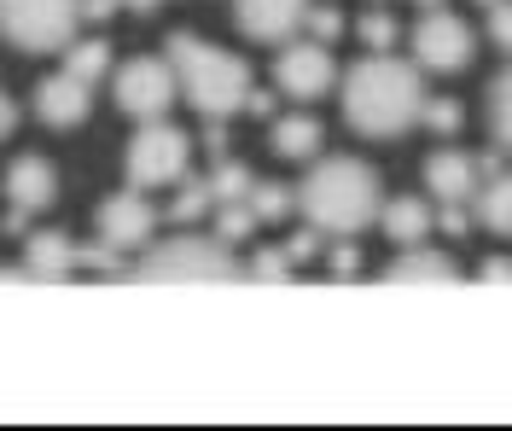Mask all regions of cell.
Listing matches in <instances>:
<instances>
[{"label":"cell","instance_id":"44dd1931","mask_svg":"<svg viewBox=\"0 0 512 431\" xmlns=\"http://www.w3.org/2000/svg\"><path fill=\"white\" fill-rule=\"evenodd\" d=\"M216 181H210V175H204V181H187V187H181V193H175V204H169V222H181V228H187V222H198V216H216Z\"/></svg>","mask_w":512,"mask_h":431},{"label":"cell","instance_id":"7c38bea8","mask_svg":"<svg viewBox=\"0 0 512 431\" xmlns=\"http://www.w3.org/2000/svg\"><path fill=\"white\" fill-rule=\"evenodd\" d=\"M315 0H233V24L251 41H297Z\"/></svg>","mask_w":512,"mask_h":431},{"label":"cell","instance_id":"3957f363","mask_svg":"<svg viewBox=\"0 0 512 431\" xmlns=\"http://www.w3.org/2000/svg\"><path fill=\"white\" fill-rule=\"evenodd\" d=\"M169 65L181 76V100L198 111V117H210V123H222L233 111H245L251 100V65L245 59H233L227 47L216 41H204V35H169Z\"/></svg>","mask_w":512,"mask_h":431},{"label":"cell","instance_id":"4316f807","mask_svg":"<svg viewBox=\"0 0 512 431\" xmlns=\"http://www.w3.org/2000/svg\"><path fill=\"white\" fill-rule=\"evenodd\" d=\"M355 35L367 41V53H390L402 30H396V18H390V12H379V6H373V12H361V18H355Z\"/></svg>","mask_w":512,"mask_h":431},{"label":"cell","instance_id":"ffe728a7","mask_svg":"<svg viewBox=\"0 0 512 431\" xmlns=\"http://www.w3.org/2000/svg\"><path fill=\"white\" fill-rule=\"evenodd\" d=\"M489 134H495V152L512 158V59H507V70L489 82Z\"/></svg>","mask_w":512,"mask_h":431},{"label":"cell","instance_id":"7402d4cb","mask_svg":"<svg viewBox=\"0 0 512 431\" xmlns=\"http://www.w3.org/2000/svg\"><path fill=\"white\" fill-rule=\"evenodd\" d=\"M251 210L262 216V228H268V222H280L286 210H297V187H286V181H256L251 187Z\"/></svg>","mask_w":512,"mask_h":431},{"label":"cell","instance_id":"1f68e13d","mask_svg":"<svg viewBox=\"0 0 512 431\" xmlns=\"http://www.w3.org/2000/svg\"><path fill=\"white\" fill-rule=\"evenodd\" d=\"M483 286H512V257H489V263L478 268Z\"/></svg>","mask_w":512,"mask_h":431},{"label":"cell","instance_id":"836d02e7","mask_svg":"<svg viewBox=\"0 0 512 431\" xmlns=\"http://www.w3.org/2000/svg\"><path fill=\"white\" fill-rule=\"evenodd\" d=\"M245 111H251V117H268V111H274V94H262V88H251V100H245Z\"/></svg>","mask_w":512,"mask_h":431},{"label":"cell","instance_id":"9c48e42d","mask_svg":"<svg viewBox=\"0 0 512 431\" xmlns=\"http://www.w3.org/2000/svg\"><path fill=\"white\" fill-rule=\"evenodd\" d=\"M332 82H338V65H332L326 41L297 35V41L280 47V59H274V88H280L286 100H297V105L326 100V94H332Z\"/></svg>","mask_w":512,"mask_h":431},{"label":"cell","instance_id":"cb8c5ba5","mask_svg":"<svg viewBox=\"0 0 512 431\" xmlns=\"http://www.w3.org/2000/svg\"><path fill=\"white\" fill-rule=\"evenodd\" d=\"M262 228V216L251 210V199H233V204H216V233H222L227 245H239V239H251Z\"/></svg>","mask_w":512,"mask_h":431},{"label":"cell","instance_id":"603a6c76","mask_svg":"<svg viewBox=\"0 0 512 431\" xmlns=\"http://www.w3.org/2000/svg\"><path fill=\"white\" fill-rule=\"evenodd\" d=\"M64 70H76L82 82H94V88H99V76L111 70V47H105V41H70V53H64Z\"/></svg>","mask_w":512,"mask_h":431},{"label":"cell","instance_id":"8fae6325","mask_svg":"<svg viewBox=\"0 0 512 431\" xmlns=\"http://www.w3.org/2000/svg\"><path fill=\"white\" fill-rule=\"evenodd\" d=\"M88 111H94V82H82L76 70H53L35 82V117L47 129H76L88 123Z\"/></svg>","mask_w":512,"mask_h":431},{"label":"cell","instance_id":"74e56055","mask_svg":"<svg viewBox=\"0 0 512 431\" xmlns=\"http://www.w3.org/2000/svg\"><path fill=\"white\" fill-rule=\"evenodd\" d=\"M478 6H495V0H478Z\"/></svg>","mask_w":512,"mask_h":431},{"label":"cell","instance_id":"d4e9b609","mask_svg":"<svg viewBox=\"0 0 512 431\" xmlns=\"http://www.w3.org/2000/svg\"><path fill=\"white\" fill-rule=\"evenodd\" d=\"M297 274V257H291L286 245H268V251H256L251 268H245V280H262V286H280Z\"/></svg>","mask_w":512,"mask_h":431},{"label":"cell","instance_id":"e0dca14e","mask_svg":"<svg viewBox=\"0 0 512 431\" xmlns=\"http://www.w3.org/2000/svg\"><path fill=\"white\" fill-rule=\"evenodd\" d=\"M437 228V199L425 193V199H396L384 204V233L408 251V245H425V233Z\"/></svg>","mask_w":512,"mask_h":431},{"label":"cell","instance_id":"ac0fdd59","mask_svg":"<svg viewBox=\"0 0 512 431\" xmlns=\"http://www.w3.org/2000/svg\"><path fill=\"white\" fill-rule=\"evenodd\" d=\"M472 210H478V228L512 239V169H483V187L472 199Z\"/></svg>","mask_w":512,"mask_h":431},{"label":"cell","instance_id":"5b68a950","mask_svg":"<svg viewBox=\"0 0 512 431\" xmlns=\"http://www.w3.org/2000/svg\"><path fill=\"white\" fill-rule=\"evenodd\" d=\"M192 164V140L175 123H140V134L128 140L123 152V181L128 187H140V193H152V187H181V175Z\"/></svg>","mask_w":512,"mask_h":431},{"label":"cell","instance_id":"d590c367","mask_svg":"<svg viewBox=\"0 0 512 431\" xmlns=\"http://www.w3.org/2000/svg\"><path fill=\"white\" fill-rule=\"evenodd\" d=\"M123 6H128V12H158L163 0H123Z\"/></svg>","mask_w":512,"mask_h":431},{"label":"cell","instance_id":"30bf717a","mask_svg":"<svg viewBox=\"0 0 512 431\" xmlns=\"http://www.w3.org/2000/svg\"><path fill=\"white\" fill-rule=\"evenodd\" d=\"M94 228H99V239L117 245V251H146V239H152V228H158V210L146 204L140 187H128V193H117V199L99 204Z\"/></svg>","mask_w":512,"mask_h":431},{"label":"cell","instance_id":"ba28073f","mask_svg":"<svg viewBox=\"0 0 512 431\" xmlns=\"http://www.w3.org/2000/svg\"><path fill=\"white\" fill-rule=\"evenodd\" d=\"M478 41H472V24L454 18L443 6H425L414 24V65L419 70H437V76H454V70L472 65Z\"/></svg>","mask_w":512,"mask_h":431},{"label":"cell","instance_id":"f35d334b","mask_svg":"<svg viewBox=\"0 0 512 431\" xmlns=\"http://www.w3.org/2000/svg\"><path fill=\"white\" fill-rule=\"evenodd\" d=\"M373 6H379V0H373Z\"/></svg>","mask_w":512,"mask_h":431},{"label":"cell","instance_id":"2e32d148","mask_svg":"<svg viewBox=\"0 0 512 431\" xmlns=\"http://www.w3.org/2000/svg\"><path fill=\"white\" fill-rule=\"evenodd\" d=\"M76 268H88V263H82V251L64 233H35L30 251H24V274L30 280H70Z\"/></svg>","mask_w":512,"mask_h":431},{"label":"cell","instance_id":"52a82bcc","mask_svg":"<svg viewBox=\"0 0 512 431\" xmlns=\"http://www.w3.org/2000/svg\"><path fill=\"white\" fill-rule=\"evenodd\" d=\"M111 94H117V111H123V117L152 123V117H163L169 105L181 100V76L169 65V53H163V59H128V65H117V76H111Z\"/></svg>","mask_w":512,"mask_h":431},{"label":"cell","instance_id":"83f0119b","mask_svg":"<svg viewBox=\"0 0 512 431\" xmlns=\"http://www.w3.org/2000/svg\"><path fill=\"white\" fill-rule=\"evenodd\" d=\"M303 35H315V41H338V35H344V12H338V6H309Z\"/></svg>","mask_w":512,"mask_h":431},{"label":"cell","instance_id":"8992f818","mask_svg":"<svg viewBox=\"0 0 512 431\" xmlns=\"http://www.w3.org/2000/svg\"><path fill=\"white\" fill-rule=\"evenodd\" d=\"M140 280H239V257L222 233L198 239V233H175L158 251H146Z\"/></svg>","mask_w":512,"mask_h":431},{"label":"cell","instance_id":"6da1fadb","mask_svg":"<svg viewBox=\"0 0 512 431\" xmlns=\"http://www.w3.org/2000/svg\"><path fill=\"white\" fill-rule=\"evenodd\" d=\"M344 123L361 140H396L425 117V88H419V65L396 59V53H367L361 65L344 70Z\"/></svg>","mask_w":512,"mask_h":431},{"label":"cell","instance_id":"9a60e30c","mask_svg":"<svg viewBox=\"0 0 512 431\" xmlns=\"http://www.w3.org/2000/svg\"><path fill=\"white\" fill-rule=\"evenodd\" d=\"M384 280H390V286H454V280H460V268H454V257H443V251L408 245L396 263L384 268Z\"/></svg>","mask_w":512,"mask_h":431},{"label":"cell","instance_id":"5bb4252c","mask_svg":"<svg viewBox=\"0 0 512 431\" xmlns=\"http://www.w3.org/2000/svg\"><path fill=\"white\" fill-rule=\"evenodd\" d=\"M6 204L24 210V216L53 210L59 204V169L47 164V158H18V164L6 169Z\"/></svg>","mask_w":512,"mask_h":431},{"label":"cell","instance_id":"d6a6232c","mask_svg":"<svg viewBox=\"0 0 512 431\" xmlns=\"http://www.w3.org/2000/svg\"><path fill=\"white\" fill-rule=\"evenodd\" d=\"M326 263H332V274H338V280H355V268H361V257H355V245H338V251L326 257Z\"/></svg>","mask_w":512,"mask_h":431},{"label":"cell","instance_id":"e575fe53","mask_svg":"<svg viewBox=\"0 0 512 431\" xmlns=\"http://www.w3.org/2000/svg\"><path fill=\"white\" fill-rule=\"evenodd\" d=\"M12 129H18V105L0 100V134H12Z\"/></svg>","mask_w":512,"mask_h":431},{"label":"cell","instance_id":"4dcf8cb0","mask_svg":"<svg viewBox=\"0 0 512 431\" xmlns=\"http://www.w3.org/2000/svg\"><path fill=\"white\" fill-rule=\"evenodd\" d=\"M489 41H495L501 53H512V0H495V6H489Z\"/></svg>","mask_w":512,"mask_h":431},{"label":"cell","instance_id":"4fadbf2b","mask_svg":"<svg viewBox=\"0 0 512 431\" xmlns=\"http://www.w3.org/2000/svg\"><path fill=\"white\" fill-rule=\"evenodd\" d=\"M478 187H483V158L454 152V146H443V152L425 158V193L437 204H472Z\"/></svg>","mask_w":512,"mask_h":431},{"label":"cell","instance_id":"f1b7e54d","mask_svg":"<svg viewBox=\"0 0 512 431\" xmlns=\"http://www.w3.org/2000/svg\"><path fill=\"white\" fill-rule=\"evenodd\" d=\"M431 134H454L460 129V105L454 100H425V117H419Z\"/></svg>","mask_w":512,"mask_h":431},{"label":"cell","instance_id":"d6986e66","mask_svg":"<svg viewBox=\"0 0 512 431\" xmlns=\"http://www.w3.org/2000/svg\"><path fill=\"white\" fill-rule=\"evenodd\" d=\"M268 146H274L280 158H291V164H303V158L320 152V123L303 117V111H297V117H280V123L268 129Z\"/></svg>","mask_w":512,"mask_h":431},{"label":"cell","instance_id":"277c9868","mask_svg":"<svg viewBox=\"0 0 512 431\" xmlns=\"http://www.w3.org/2000/svg\"><path fill=\"white\" fill-rule=\"evenodd\" d=\"M82 18V0H0V24L18 53H70Z\"/></svg>","mask_w":512,"mask_h":431},{"label":"cell","instance_id":"7a4b0ae2","mask_svg":"<svg viewBox=\"0 0 512 431\" xmlns=\"http://www.w3.org/2000/svg\"><path fill=\"white\" fill-rule=\"evenodd\" d=\"M297 210L326 239H350L379 216V175L361 158H315L297 181Z\"/></svg>","mask_w":512,"mask_h":431},{"label":"cell","instance_id":"484cf974","mask_svg":"<svg viewBox=\"0 0 512 431\" xmlns=\"http://www.w3.org/2000/svg\"><path fill=\"white\" fill-rule=\"evenodd\" d=\"M210 181H216V199L233 204V199H251L256 175L245 164H233V158H216V169H210Z\"/></svg>","mask_w":512,"mask_h":431},{"label":"cell","instance_id":"f546056e","mask_svg":"<svg viewBox=\"0 0 512 431\" xmlns=\"http://www.w3.org/2000/svg\"><path fill=\"white\" fill-rule=\"evenodd\" d=\"M472 216H478L472 204H437V228L454 233V239H466V233H472Z\"/></svg>","mask_w":512,"mask_h":431},{"label":"cell","instance_id":"8d00e7d4","mask_svg":"<svg viewBox=\"0 0 512 431\" xmlns=\"http://www.w3.org/2000/svg\"><path fill=\"white\" fill-rule=\"evenodd\" d=\"M419 6H443V0H419Z\"/></svg>","mask_w":512,"mask_h":431}]
</instances>
